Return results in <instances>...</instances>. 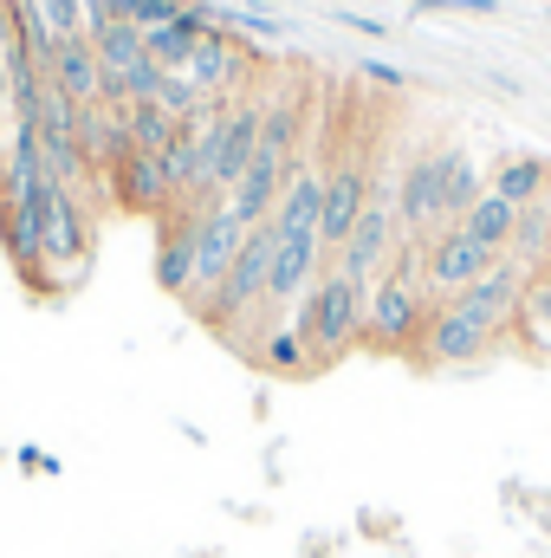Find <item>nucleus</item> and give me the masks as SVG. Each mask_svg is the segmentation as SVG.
Here are the masks:
<instances>
[{
  "instance_id": "nucleus-1",
  "label": "nucleus",
  "mask_w": 551,
  "mask_h": 558,
  "mask_svg": "<svg viewBox=\"0 0 551 558\" xmlns=\"http://www.w3.org/2000/svg\"><path fill=\"white\" fill-rule=\"evenodd\" d=\"M364 305H370V286L351 274H338V267H325L318 286L292 305V325L305 331V344H311V364L318 371H331V364H344L357 344H364Z\"/></svg>"
},
{
  "instance_id": "nucleus-2",
  "label": "nucleus",
  "mask_w": 551,
  "mask_h": 558,
  "mask_svg": "<svg viewBox=\"0 0 551 558\" xmlns=\"http://www.w3.org/2000/svg\"><path fill=\"white\" fill-rule=\"evenodd\" d=\"M448 162H454V149H415L396 175V221H403V241H415V247H428L441 228H454L448 221Z\"/></svg>"
},
{
  "instance_id": "nucleus-3",
  "label": "nucleus",
  "mask_w": 551,
  "mask_h": 558,
  "mask_svg": "<svg viewBox=\"0 0 551 558\" xmlns=\"http://www.w3.org/2000/svg\"><path fill=\"white\" fill-rule=\"evenodd\" d=\"M370 182H377V156H370V149L331 156V169H325V208H318L325 260L344 254V241H351V228H357V215H364V202H370Z\"/></svg>"
},
{
  "instance_id": "nucleus-4",
  "label": "nucleus",
  "mask_w": 551,
  "mask_h": 558,
  "mask_svg": "<svg viewBox=\"0 0 551 558\" xmlns=\"http://www.w3.org/2000/svg\"><path fill=\"white\" fill-rule=\"evenodd\" d=\"M85 260H91V215H85L78 189H59L46 234H39V286H72L85 274Z\"/></svg>"
},
{
  "instance_id": "nucleus-5",
  "label": "nucleus",
  "mask_w": 551,
  "mask_h": 558,
  "mask_svg": "<svg viewBox=\"0 0 551 558\" xmlns=\"http://www.w3.org/2000/svg\"><path fill=\"white\" fill-rule=\"evenodd\" d=\"M247 72H254V52H247V39H241V33H228V26H208V33L195 39L188 65H182V78H188V85H195L208 105H228V98H241Z\"/></svg>"
},
{
  "instance_id": "nucleus-6",
  "label": "nucleus",
  "mask_w": 551,
  "mask_h": 558,
  "mask_svg": "<svg viewBox=\"0 0 551 558\" xmlns=\"http://www.w3.org/2000/svg\"><path fill=\"white\" fill-rule=\"evenodd\" d=\"M500 267V254H487L461 221L454 228H441L428 247H421V286H428V299L441 305V299H454V292H467L480 274H493Z\"/></svg>"
},
{
  "instance_id": "nucleus-7",
  "label": "nucleus",
  "mask_w": 551,
  "mask_h": 558,
  "mask_svg": "<svg viewBox=\"0 0 551 558\" xmlns=\"http://www.w3.org/2000/svg\"><path fill=\"white\" fill-rule=\"evenodd\" d=\"M241 241H247V228L228 215V202L195 208V286H188V312H201V305L221 292L228 267L241 260Z\"/></svg>"
},
{
  "instance_id": "nucleus-8",
  "label": "nucleus",
  "mask_w": 551,
  "mask_h": 558,
  "mask_svg": "<svg viewBox=\"0 0 551 558\" xmlns=\"http://www.w3.org/2000/svg\"><path fill=\"white\" fill-rule=\"evenodd\" d=\"M500 344V331L480 318V312H467L461 299H441L434 312H428V331H421V364H474V357H487Z\"/></svg>"
},
{
  "instance_id": "nucleus-9",
  "label": "nucleus",
  "mask_w": 551,
  "mask_h": 558,
  "mask_svg": "<svg viewBox=\"0 0 551 558\" xmlns=\"http://www.w3.org/2000/svg\"><path fill=\"white\" fill-rule=\"evenodd\" d=\"M111 195H118V208H131V215H175V195H169V182H162V162H156V149H131L111 175Z\"/></svg>"
},
{
  "instance_id": "nucleus-10",
  "label": "nucleus",
  "mask_w": 551,
  "mask_h": 558,
  "mask_svg": "<svg viewBox=\"0 0 551 558\" xmlns=\"http://www.w3.org/2000/svg\"><path fill=\"white\" fill-rule=\"evenodd\" d=\"M46 85H59L78 111L85 105H105V65H98V46L78 33V39H59L52 59H46Z\"/></svg>"
},
{
  "instance_id": "nucleus-11",
  "label": "nucleus",
  "mask_w": 551,
  "mask_h": 558,
  "mask_svg": "<svg viewBox=\"0 0 551 558\" xmlns=\"http://www.w3.org/2000/svg\"><path fill=\"white\" fill-rule=\"evenodd\" d=\"M156 286H162L169 299H188V286H195V215H162Z\"/></svg>"
},
{
  "instance_id": "nucleus-12",
  "label": "nucleus",
  "mask_w": 551,
  "mask_h": 558,
  "mask_svg": "<svg viewBox=\"0 0 551 558\" xmlns=\"http://www.w3.org/2000/svg\"><path fill=\"white\" fill-rule=\"evenodd\" d=\"M487 189L500 202H513V208H532V202L551 195V162L546 156H506V162L487 169Z\"/></svg>"
},
{
  "instance_id": "nucleus-13",
  "label": "nucleus",
  "mask_w": 551,
  "mask_h": 558,
  "mask_svg": "<svg viewBox=\"0 0 551 558\" xmlns=\"http://www.w3.org/2000/svg\"><path fill=\"white\" fill-rule=\"evenodd\" d=\"M247 351H254V364L273 371V377H311V371H318V364H311V344H305V331H298L292 318L273 325V331H260Z\"/></svg>"
},
{
  "instance_id": "nucleus-14",
  "label": "nucleus",
  "mask_w": 551,
  "mask_h": 558,
  "mask_svg": "<svg viewBox=\"0 0 551 558\" xmlns=\"http://www.w3.org/2000/svg\"><path fill=\"white\" fill-rule=\"evenodd\" d=\"M506 260H513L526 279L546 274V260H551V202L519 208V228H513V241H506Z\"/></svg>"
},
{
  "instance_id": "nucleus-15",
  "label": "nucleus",
  "mask_w": 551,
  "mask_h": 558,
  "mask_svg": "<svg viewBox=\"0 0 551 558\" xmlns=\"http://www.w3.org/2000/svg\"><path fill=\"white\" fill-rule=\"evenodd\" d=\"M461 228H467L487 254H500V260H506V241H513V228H519V208H513V202H500V195L487 189V195L461 215Z\"/></svg>"
},
{
  "instance_id": "nucleus-16",
  "label": "nucleus",
  "mask_w": 551,
  "mask_h": 558,
  "mask_svg": "<svg viewBox=\"0 0 551 558\" xmlns=\"http://www.w3.org/2000/svg\"><path fill=\"white\" fill-rule=\"evenodd\" d=\"M480 195H487V169L467 149H454V162H448V221H461Z\"/></svg>"
},
{
  "instance_id": "nucleus-17",
  "label": "nucleus",
  "mask_w": 551,
  "mask_h": 558,
  "mask_svg": "<svg viewBox=\"0 0 551 558\" xmlns=\"http://www.w3.org/2000/svg\"><path fill=\"white\" fill-rule=\"evenodd\" d=\"M124 124H131V143L137 149H162V143L175 137V118L149 98V105H124Z\"/></svg>"
},
{
  "instance_id": "nucleus-18",
  "label": "nucleus",
  "mask_w": 551,
  "mask_h": 558,
  "mask_svg": "<svg viewBox=\"0 0 551 558\" xmlns=\"http://www.w3.org/2000/svg\"><path fill=\"white\" fill-rule=\"evenodd\" d=\"M39 13H46L52 39H78L85 33V0H39Z\"/></svg>"
},
{
  "instance_id": "nucleus-19",
  "label": "nucleus",
  "mask_w": 551,
  "mask_h": 558,
  "mask_svg": "<svg viewBox=\"0 0 551 558\" xmlns=\"http://www.w3.org/2000/svg\"><path fill=\"white\" fill-rule=\"evenodd\" d=\"M415 13H500V0H409Z\"/></svg>"
},
{
  "instance_id": "nucleus-20",
  "label": "nucleus",
  "mask_w": 551,
  "mask_h": 558,
  "mask_svg": "<svg viewBox=\"0 0 551 558\" xmlns=\"http://www.w3.org/2000/svg\"><path fill=\"white\" fill-rule=\"evenodd\" d=\"M20 468H26V474H59V461H52L46 448H20Z\"/></svg>"
},
{
  "instance_id": "nucleus-21",
  "label": "nucleus",
  "mask_w": 551,
  "mask_h": 558,
  "mask_svg": "<svg viewBox=\"0 0 551 558\" xmlns=\"http://www.w3.org/2000/svg\"><path fill=\"white\" fill-rule=\"evenodd\" d=\"M338 20H344L351 33H370V39H383V33H390V26H383V20H370V13H338Z\"/></svg>"
},
{
  "instance_id": "nucleus-22",
  "label": "nucleus",
  "mask_w": 551,
  "mask_h": 558,
  "mask_svg": "<svg viewBox=\"0 0 551 558\" xmlns=\"http://www.w3.org/2000/svg\"><path fill=\"white\" fill-rule=\"evenodd\" d=\"M357 72H364V78H377V85H396V92H403V72H396V65H383V59H370V65H357Z\"/></svg>"
},
{
  "instance_id": "nucleus-23",
  "label": "nucleus",
  "mask_w": 551,
  "mask_h": 558,
  "mask_svg": "<svg viewBox=\"0 0 551 558\" xmlns=\"http://www.w3.org/2000/svg\"><path fill=\"white\" fill-rule=\"evenodd\" d=\"M0 118H7V46H0Z\"/></svg>"
}]
</instances>
